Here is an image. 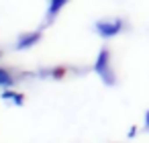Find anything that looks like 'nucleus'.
Returning a JSON list of instances; mask_svg holds the SVG:
<instances>
[{"label": "nucleus", "instance_id": "f257e3e1", "mask_svg": "<svg viewBox=\"0 0 149 143\" xmlns=\"http://www.w3.org/2000/svg\"><path fill=\"white\" fill-rule=\"evenodd\" d=\"M94 72L104 80V84H114V74L110 72V53L108 49H102L94 61Z\"/></svg>", "mask_w": 149, "mask_h": 143}, {"label": "nucleus", "instance_id": "f03ea898", "mask_svg": "<svg viewBox=\"0 0 149 143\" xmlns=\"http://www.w3.org/2000/svg\"><path fill=\"white\" fill-rule=\"evenodd\" d=\"M120 29H123V23H120V21H98V23H96L98 35H102V37H106V39L118 35Z\"/></svg>", "mask_w": 149, "mask_h": 143}, {"label": "nucleus", "instance_id": "7ed1b4c3", "mask_svg": "<svg viewBox=\"0 0 149 143\" xmlns=\"http://www.w3.org/2000/svg\"><path fill=\"white\" fill-rule=\"evenodd\" d=\"M39 33H29V35H23L21 39H19V43H17V49H29L31 45H35L37 41H39Z\"/></svg>", "mask_w": 149, "mask_h": 143}, {"label": "nucleus", "instance_id": "20e7f679", "mask_svg": "<svg viewBox=\"0 0 149 143\" xmlns=\"http://www.w3.org/2000/svg\"><path fill=\"white\" fill-rule=\"evenodd\" d=\"M65 4H68V0H51V2H49V10H47L49 17H55Z\"/></svg>", "mask_w": 149, "mask_h": 143}, {"label": "nucleus", "instance_id": "39448f33", "mask_svg": "<svg viewBox=\"0 0 149 143\" xmlns=\"http://www.w3.org/2000/svg\"><path fill=\"white\" fill-rule=\"evenodd\" d=\"M10 84H13V76L4 68H0V86H10Z\"/></svg>", "mask_w": 149, "mask_h": 143}, {"label": "nucleus", "instance_id": "423d86ee", "mask_svg": "<svg viewBox=\"0 0 149 143\" xmlns=\"http://www.w3.org/2000/svg\"><path fill=\"white\" fill-rule=\"evenodd\" d=\"M2 98H4V100H15L17 104H21V102H23V98H21L17 92H4V94H2Z\"/></svg>", "mask_w": 149, "mask_h": 143}, {"label": "nucleus", "instance_id": "0eeeda50", "mask_svg": "<svg viewBox=\"0 0 149 143\" xmlns=\"http://www.w3.org/2000/svg\"><path fill=\"white\" fill-rule=\"evenodd\" d=\"M145 125H147V127H149V110H147V112H145Z\"/></svg>", "mask_w": 149, "mask_h": 143}]
</instances>
